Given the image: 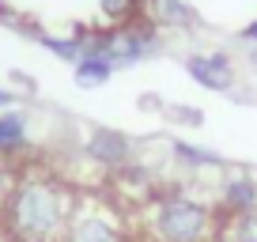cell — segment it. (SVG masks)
Returning <instances> with one entry per match:
<instances>
[{"instance_id": "obj_17", "label": "cell", "mask_w": 257, "mask_h": 242, "mask_svg": "<svg viewBox=\"0 0 257 242\" xmlns=\"http://www.w3.org/2000/svg\"><path fill=\"white\" fill-rule=\"evenodd\" d=\"M12 106H19V95L12 87H0V110H12Z\"/></svg>"}, {"instance_id": "obj_7", "label": "cell", "mask_w": 257, "mask_h": 242, "mask_svg": "<svg viewBox=\"0 0 257 242\" xmlns=\"http://www.w3.org/2000/svg\"><path fill=\"white\" fill-rule=\"evenodd\" d=\"M0 155L16 167L31 155V117L23 106L0 110Z\"/></svg>"}, {"instance_id": "obj_5", "label": "cell", "mask_w": 257, "mask_h": 242, "mask_svg": "<svg viewBox=\"0 0 257 242\" xmlns=\"http://www.w3.org/2000/svg\"><path fill=\"white\" fill-rule=\"evenodd\" d=\"M185 72H189L193 83H201L204 91H216V95H227L234 87V61L223 53V49H201V53L185 57Z\"/></svg>"}, {"instance_id": "obj_6", "label": "cell", "mask_w": 257, "mask_h": 242, "mask_svg": "<svg viewBox=\"0 0 257 242\" xmlns=\"http://www.w3.org/2000/svg\"><path fill=\"white\" fill-rule=\"evenodd\" d=\"M144 23H152L159 34H189L201 19L189 0H144Z\"/></svg>"}, {"instance_id": "obj_1", "label": "cell", "mask_w": 257, "mask_h": 242, "mask_svg": "<svg viewBox=\"0 0 257 242\" xmlns=\"http://www.w3.org/2000/svg\"><path fill=\"white\" fill-rule=\"evenodd\" d=\"M80 189L53 167L19 163L16 189L0 212V234L8 242H61Z\"/></svg>"}, {"instance_id": "obj_3", "label": "cell", "mask_w": 257, "mask_h": 242, "mask_svg": "<svg viewBox=\"0 0 257 242\" xmlns=\"http://www.w3.org/2000/svg\"><path fill=\"white\" fill-rule=\"evenodd\" d=\"M61 242H140V238L133 212L117 197L80 189V201L72 208V219L64 227Z\"/></svg>"}, {"instance_id": "obj_13", "label": "cell", "mask_w": 257, "mask_h": 242, "mask_svg": "<svg viewBox=\"0 0 257 242\" xmlns=\"http://www.w3.org/2000/svg\"><path fill=\"white\" fill-rule=\"evenodd\" d=\"M98 16L106 27H125L144 19V0H98Z\"/></svg>"}, {"instance_id": "obj_16", "label": "cell", "mask_w": 257, "mask_h": 242, "mask_svg": "<svg viewBox=\"0 0 257 242\" xmlns=\"http://www.w3.org/2000/svg\"><path fill=\"white\" fill-rule=\"evenodd\" d=\"M238 38L246 42V46H257V19H249V23L242 27V31H238Z\"/></svg>"}, {"instance_id": "obj_12", "label": "cell", "mask_w": 257, "mask_h": 242, "mask_svg": "<svg viewBox=\"0 0 257 242\" xmlns=\"http://www.w3.org/2000/svg\"><path fill=\"white\" fill-rule=\"evenodd\" d=\"M216 242H257V208L234 212V216H223V223H219V238H216Z\"/></svg>"}, {"instance_id": "obj_9", "label": "cell", "mask_w": 257, "mask_h": 242, "mask_svg": "<svg viewBox=\"0 0 257 242\" xmlns=\"http://www.w3.org/2000/svg\"><path fill=\"white\" fill-rule=\"evenodd\" d=\"M170 159L178 163L182 170H223V159H219L216 152H208V148L201 144H189V140H174L170 144Z\"/></svg>"}, {"instance_id": "obj_14", "label": "cell", "mask_w": 257, "mask_h": 242, "mask_svg": "<svg viewBox=\"0 0 257 242\" xmlns=\"http://www.w3.org/2000/svg\"><path fill=\"white\" fill-rule=\"evenodd\" d=\"M16 174H19V167L0 155V212H4V204H8L12 189H16Z\"/></svg>"}, {"instance_id": "obj_10", "label": "cell", "mask_w": 257, "mask_h": 242, "mask_svg": "<svg viewBox=\"0 0 257 242\" xmlns=\"http://www.w3.org/2000/svg\"><path fill=\"white\" fill-rule=\"evenodd\" d=\"M34 38H38L42 49H49L53 57L68 61V65H76V61L83 57V34H80V27H76L72 34H49V31H38Z\"/></svg>"}, {"instance_id": "obj_11", "label": "cell", "mask_w": 257, "mask_h": 242, "mask_svg": "<svg viewBox=\"0 0 257 242\" xmlns=\"http://www.w3.org/2000/svg\"><path fill=\"white\" fill-rule=\"evenodd\" d=\"M113 72H117V68H113L106 57H98V53H83L72 65V76H76L80 87H102V83H110Z\"/></svg>"}, {"instance_id": "obj_4", "label": "cell", "mask_w": 257, "mask_h": 242, "mask_svg": "<svg viewBox=\"0 0 257 242\" xmlns=\"http://www.w3.org/2000/svg\"><path fill=\"white\" fill-rule=\"evenodd\" d=\"M83 155H87L95 167L117 174L121 167H128V163L137 159V144L121 129H91L87 137H83Z\"/></svg>"}, {"instance_id": "obj_8", "label": "cell", "mask_w": 257, "mask_h": 242, "mask_svg": "<svg viewBox=\"0 0 257 242\" xmlns=\"http://www.w3.org/2000/svg\"><path fill=\"white\" fill-rule=\"evenodd\" d=\"M216 204H219V212H223V216L257 208V178L249 174V170H227L223 182H219Z\"/></svg>"}, {"instance_id": "obj_2", "label": "cell", "mask_w": 257, "mask_h": 242, "mask_svg": "<svg viewBox=\"0 0 257 242\" xmlns=\"http://www.w3.org/2000/svg\"><path fill=\"white\" fill-rule=\"evenodd\" d=\"M140 242H216L223 212L216 201L189 193L185 186H163L137 212Z\"/></svg>"}, {"instance_id": "obj_15", "label": "cell", "mask_w": 257, "mask_h": 242, "mask_svg": "<svg viewBox=\"0 0 257 242\" xmlns=\"http://www.w3.org/2000/svg\"><path fill=\"white\" fill-rule=\"evenodd\" d=\"M170 121H182V125H201V110H193V106H170Z\"/></svg>"}]
</instances>
